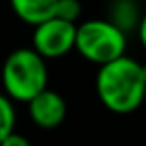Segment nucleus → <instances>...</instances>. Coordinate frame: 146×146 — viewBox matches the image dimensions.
Wrapping results in <instances>:
<instances>
[{"label":"nucleus","mask_w":146,"mask_h":146,"mask_svg":"<svg viewBox=\"0 0 146 146\" xmlns=\"http://www.w3.org/2000/svg\"><path fill=\"white\" fill-rule=\"evenodd\" d=\"M96 92L111 112H133L144 103V66L125 54L99 66Z\"/></svg>","instance_id":"nucleus-1"},{"label":"nucleus","mask_w":146,"mask_h":146,"mask_svg":"<svg viewBox=\"0 0 146 146\" xmlns=\"http://www.w3.org/2000/svg\"><path fill=\"white\" fill-rule=\"evenodd\" d=\"M47 64L36 49H15L2 64V84L6 96L13 101L28 103L36 94L47 88Z\"/></svg>","instance_id":"nucleus-2"},{"label":"nucleus","mask_w":146,"mask_h":146,"mask_svg":"<svg viewBox=\"0 0 146 146\" xmlns=\"http://www.w3.org/2000/svg\"><path fill=\"white\" fill-rule=\"evenodd\" d=\"M125 45L127 34L109 19H90L77 25L75 49L88 62L103 66L116 60L125 54Z\"/></svg>","instance_id":"nucleus-3"},{"label":"nucleus","mask_w":146,"mask_h":146,"mask_svg":"<svg viewBox=\"0 0 146 146\" xmlns=\"http://www.w3.org/2000/svg\"><path fill=\"white\" fill-rule=\"evenodd\" d=\"M75 36H77L75 23L60 17H51L34 26L32 49H36L45 60L60 58L75 49Z\"/></svg>","instance_id":"nucleus-4"},{"label":"nucleus","mask_w":146,"mask_h":146,"mask_svg":"<svg viewBox=\"0 0 146 146\" xmlns=\"http://www.w3.org/2000/svg\"><path fill=\"white\" fill-rule=\"evenodd\" d=\"M28 114L38 127L54 129L64 122L68 105L58 92L45 88L28 101Z\"/></svg>","instance_id":"nucleus-5"},{"label":"nucleus","mask_w":146,"mask_h":146,"mask_svg":"<svg viewBox=\"0 0 146 146\" xmlns=\"http://www.w3.org/2000/svg\"><path fill=\"white\" fill-rule=\"evenodd\" d=\"M58 0H9L13 13L26 25H39L54 17V9Z\"/></svg>","instance_id":"nucleus-6"},{"label":"nucleus","mask_w":146,"mask_h":146,"mask_svg":"<svg viewBox=\"0 0 146 146\" xmlns=\"http://www.w3.org/2000/svg\"><path fill=\"white\" fill-rule=\"evenodd\" d=\"M142 11L137 0H111L109 4V21L116 25L122 32L129 34L139 28Z\"/></svg>","instance_id":"nucleus-7"},{"label":"nucleus","mask_w":146,"mask_h":146,"mask_svg":"<svg viewBox=\"0 0 146 146\" xmlns=\"http://www.w3.org/2000/svg\"><path fill=\"white\" fill-rule=\"evenodd\" d=\"M15 120H17V114L13 107V99L9 96L0 94V142L11 131H15Z\"/></svg>","instance_id":"nucleus-8"},{"label":"nucleus","mask_w":146,"mask_h":146,"mask_svg":"<svg viewBox=\"0 0 146 146\" xmlns=\"http://www.w3.org/2000/svg\"><path fill=\"white\" fill-rule=\"evenodd\" d=\"M81 11H82V6L79 0H58L54 9V17L77 23V19L81 17Z\"/></svg>","instance_id":"nucleus-9"},{"label":"nucleus","mask_w":146,"mask_h":146,"mask_svg":"<svg viewBox=\"0 0 146 146\" xmlns=\"http://www.w3.org/2000/svg\"><path fill=\"white\" fill-rule=\"evenodd\" d=\"M0 146H32V144H30V141H28V139H26L25 135L11 131V133H9L8 137L2 139Z\"/></svg>","instance_id":"nucleus-10"},{"label":"nucleus","mask_w":146,"mask_h":146,"mask_svg":"<svg viewBox=\"0 0 146 146\" xmlns=\"http://www.w3.org/2000/svg\"><path fill=\"white\" fill-rule=\"evenodd\" d=\"M137 34H139V41H141V45L146 49V13H142L141 23H139V28H137Z\"/></svg>","instance_id":"nucleus-11"},{"label":"nucleus","mask_w":146,"mask_h":146,"mask_svg":"<svg viewBox=\"0 0 146 146\" xmlns=\"http://www.w3.org/2000/svg\"><path fill=\"white\" fill-rule=\"evenodd\" d=\"M144 103H146V66H144Z\"/></svg>","instance_id":"nucleus-12"}]
</instances>
